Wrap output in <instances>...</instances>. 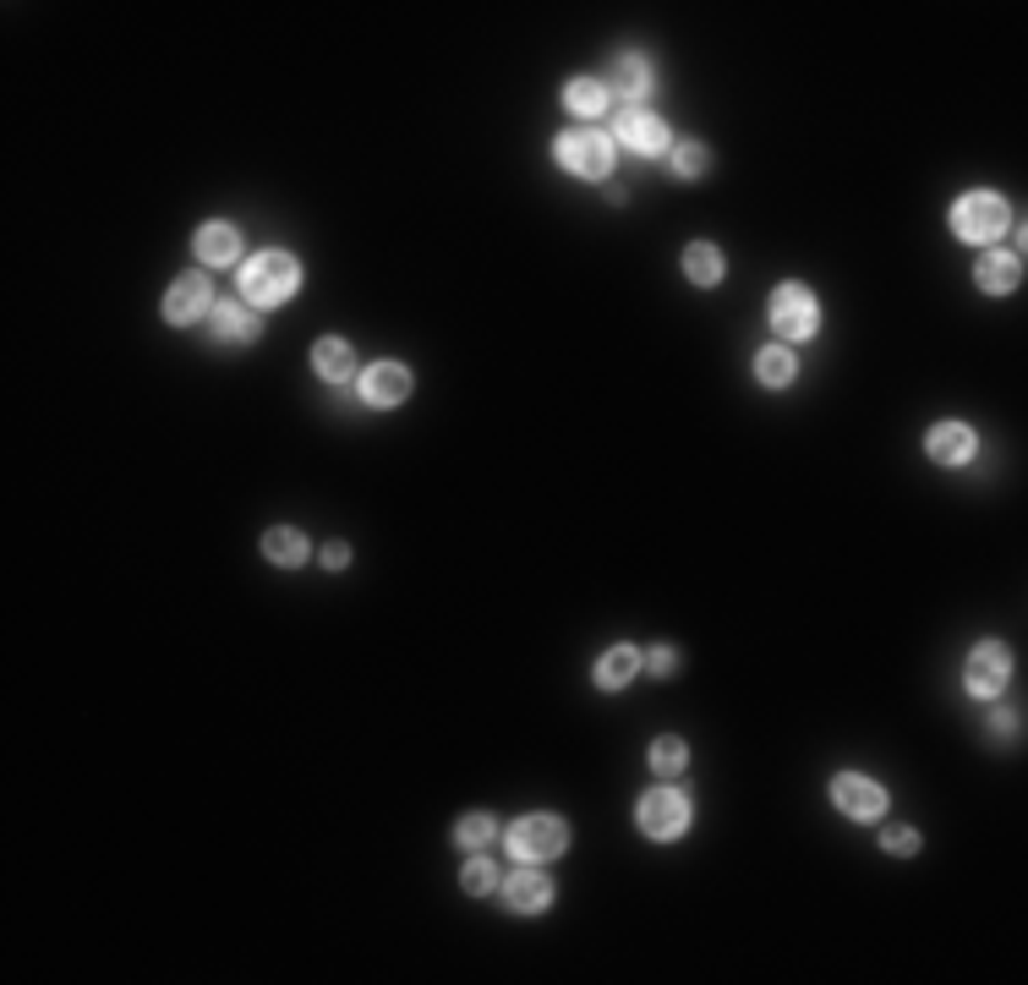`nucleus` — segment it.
<instances>
[{
	"label": "nucleus",
	"mask_w": 1028,
	"mask_h": 985,
	"mask_svg": "<svg viewBox=\"0 0 1028 985\" xmlns=\"http://www.w3.org/2000/svg\"><path fill=\"white\" fill-rule=\"evenodd\" d=\"M504 898H510V909H520V915H542L553 904V881L542 870H514L510 881H504Z\"/></svg>",
	"instance_id": "f8f14e48"
},
{
	"label": "nucleus",
	"mask_w": 1028,
	"mask_h": 985,
	"mask_svg": "<svg viewBox=\"0 0 1028 985\" xmlns=\"http://www.w3.org/2000/svg\"><path fill=\"white\" fill-rule=\"evenodd\" d=\"M1007 203L996 193H968L958 197V208H952V230L963 236V242H996L1001 230H1007Z\"/></svg>",
	"instance_id": "7ed1b4c3"
},
{
	"label": "nucleus",
	"mask_w": 1028,
	"mask_h": 985,
	"mask_svg": "<svg viewBox=\"0 0 1028 985\" xmlns=\"http://www.w3.org/2000/svg\"><path fill=\"white\" fill-rule=\"evenodd\" d=\"M219 334H225V339H253L257 318L247 313V302H225V307H219Z\"/></svg>",
	"instance_id": "5701e85b"
},
{
	"label": "nucleus",
	"mask_w": 1028,
	"mask_h": 985,
	"mask_svg": "<svg viewBox=\"0 0 1028 985\" xmlns=\"http://www.w3.org/2000/svg\"><path fill=\"white\" fill-rule=\"evenodd\" d=\"M684 274H690L695 285H716V279H722V253H716V247H706V242L684 247Z\"/></svg>",
	"instance_id": "4be33fe9"
},
{
	"label": "nucleus",
	"mask_w": 1028,
	"mask_h": 985,
	"mask_svg": "<svg viewBox=\"0 0 1028 985\" xmlns=\"http://www.w3.org/2000/svg\"><path fill=\"white\" fill-rule=\"evenodd\" d=\"M559 165L585 176V181H602L613 170V142L602 131H564L559 137Z\"/></svg>",
	"instance_id": "39448f33"
},
{
	"label": "nucleus",
	"mask_w": 1028,
	"mask_h": 985,
	"mask_svg": "<svg viewBox=\"0 0 1028 985\" xmlns=\"http://www.w3.org/2000/svg\"><path fill=\"white\" fill-rule=\"evenodd\" d=\"M684 761H690V756H684V739H673V733H668V739H656V745H651V767H656L662 778H679V772H684Z\"/></svg>",
	"instance_id": "b1692460"
},
{
	"label": "nucleus",
	"mask_w": 1028,
	"mask_h": 985,
	"mask_svg": "<svg viewBox=\"0 0 1028 985\" xmlns=\"http://www.w3.org/2000/svg\"><path fill=\"white\" fill-rule=\"evenodd\" d=\"M1024 279V258L1018 253H985L979 258V290H1012Z\"/></svg>",
	"instance_id": "f3484780"
},
{
	"label": "nucleus",
	"mask_w": 1028,
	"mask_h": 985,
	"mask_svg": "<svg viewBox=\"0 0 1028 985\" xmlns=\"http://www.w3.org/2000/svg\"><path fill=\"white\" fill-rule=\"evenodd\" d=\"M564 844H570V827L559 821V816H520L510 827V849L520 854V859H553V854H564Z\"/></svg>",
	"instance_id": "423d86ee"
},
{
	"label": "nucleus",
	"mask_w": 1028,
	"mask_h": 985,
	"mask_svg": "<svg viewBox=\"0 0 1028 985\" xmlns=\"http://www.w3.org/2000/svg\"><path fill=\"white\" fill-rule=\"evenodd\" d=\"M323 564H328V570H345V564H350V548H339V542L323 548Z\"/></svg>",
	"instance_id": "c756f323"
},
{
	"label": "nucleus",
	"mask_w": 1028,
	"mask_h": 985,
	"mask_svg": "<svg viewBox=\"0 0 1028 985\" xmlns=\"http://www.w3.org/2000/svg\"><path fill=\"white\" fill-rule=\"evenodd\" d=\"M619 142L651 159V154L668 148V127H662V116H651V110H619Z\"/></svg>",
	"instance_id": "1a4fd4ad"
},
{
	"label": "nucleus",
	"mask_w": 1028,
	"mask_h": 985,
	"mask_svg": "<svg viewBox=\"0 0 1028 985\" xmlns=\"http://www.w3.org/2000/svg\"><path fill=\"white\" fill-rule=\"evenodd\" d=\"M771 328H777L782 339H810V334L821 328V313H816L810 285H777V296H771Z\"/></svg>",
	"instance_id": "20e7f679"
},
{
	"label": "nucleus",
	"mask_w": 1028,
	"mask_h": 985,
	"mask_svg": "<svg viewBox=\"0 0 1028 985\" xmlns=\"http://www.w3.org/2000/svg\"><path fill=\"white\" fill-rule=\"evenodd\" d=\"M411 394V373L399 367V362H373L367 373H362V400L367 405H399Z\"/></svg>",
	"instance_id": "9b49d317"
},
{
	"label": "nucleus",
	"mask_w": 1028,
	"mask_h": 985,
	"mask_svg": "<svg viewBox=\"0 0 1028 985\" xmlns=\"http://www.w3.org/2000/svg\"><path fill=\"white\" fill-rule=\"evenodd\" d=\"M635 821H641L645 838L673 844L679 833H690V799H684L679 788H651L641 805H635Z\"/></svg>",
	"instance_id": "f03ea898"
},
{
	"label": "nucleus",
	"mask_w": 1028,
	"mask_h": 985,
	"mask_svg": "<svg viewBox=\"0 0 1028 985\" xmlns=\"http://www.w3.org/2000/svg\"><path fill=\"white\" fill-rule=\"evenodd\" d=\"M755 378H761V384H771V390L793 384V351H782V345H767V351L755 356Z\"/></svg>",
	"instance_id": "412c9836"
},
{
	"label": "nucleus",
	"mask_w": 1028,
	"mask_h": 985,
	"mask_svg": "<svg viewBox=\"0 0 1028 985\" xmlns=\"http://www.w3.org/2000/svg\"><path fill=\"white\" fill-rule=\"evenodd\" d=\"M197 258L202 263H236L241 258V230H236V225H219V219L202 225V230H197Z\"/></svg>",
	"instance_id": "4468645a"
},
{
	"label": "nucleus",
	"mask_w": 1028,
	"mask_h": 985,
	"mask_svg": "<svg viewBox=\"0 0 1028 985\" xmlns=\"http://www.w3.org/2000/svg\"><path fill=\"white\" fill-rule=\"evenodd\" d=\"M263 553H268L274 564L296 570V564H307V536H302V531H290V525H274V531L263 536Z\"/></svg>",
	"instance_id": "6ab92c4d"
},
{
	"label": "nucleus",
	"mask_w": 1028,
	"mask_h": 985,
	"mask_svg": "<svg viewBox=\"0 0 1028 985\" xmlns=\"http://www.w3.org/2000/svg\"><path fill=\"white\" fill-rule=\"evenodd\" d=\"M296 285H302V268H296V258H285V253H257V258L247 263V274H241V296H247L253 307H279V302H290Z\"/></svg>",
	"instance_id": "f257e3e1"
},
{
	"label": "nucleus",
	"mask_w": 1028,
	"mask_h": 985,
	"mask_svg": "<svg viewBox=\"0 0 1028 985\" xmlns=\"http://www.w3.org/2000/svg\"><path fill=\"white\" fill-rule=\"evenodd\" d=\"M832 799L842 816H853V821H870V816H881L887 810V794H881V784H870V778H859V772H842L832 784Z\"/></svg>",
	"instance_id": "0eeeda50"
},
{
	"label": "nucleus",
	"mask_w": 1028,
	"mask_h": 985,
	"mask_svg": "<svg viewBox=\"0 0 1028 985\" xmlns=\"http://www.w3.org/2000/svg\"><path fill=\"white\" fill-rule=\"evenodd\" d=\"M487 838H493V816H482V810L476 816H459V827H454V844L459 849H482Z\"/></svg>",
	"instance_id": "393cba45"
},
{
	"label": "nucleus",
	"mask_w": 1028,
	"mask_h": 985,
	"mask_svg": "<svg viewBox=\"0 0 1028 985\" xmlns=\"http://www.w3.org/2000/svg\"><path fill=\"white\" fill-rule=\"evenodd\" d=\"M313 367H318V378H328V384H345L356 373V356H350L345 339H318L313 345Z\"/></svg>",
	"instance_id": "dca6fc26"
},
{
	"label": "nucleus",
	"mask_w": 1028,
	"mask_h": 985,
	"mask_svg": "<svg viewBox=\"0 0 1028 985\" xmlns=\"http://www.w3.org/2000/svg\"><path fill=\"white\" fill-rule=\"evenodd\" d=\"M645 662H651V673H673V662H679V657H673V647H656Z\"/></svg>",
	"instance_id": "c85d7f7f"
},
{
	"label": "nucleus",
	"mask_w": 1028,
	"mask_h": 985,
	"mask_svg": "<svg viewBox=\"0 0 1028 985\" xmlns=\"http://www.w3.org/2000/svg\"><path fill=\"white\" fill-rule=\"evenodd\" d=\"M706 165H711V154H706V142H679L673 148V170L690 181V176H706Z\"/></svg>",
	"instance_id": "a878e982"
},
{
	"label": "nucleus",
	"mask_w": 1028,
	"mask_h": 985,
	"mask_svg": "<svg viewBox=\"0 0 1028 985\" xmlns=\"http://www.w3.org/2000/svg\"><path fill=\"white\" fill-rule=\"evenodd\" d=\"M645 88H651V66H645V56H619V61H613V77H607V93H619V99H645Z\"/></svg>",
	"instance_id": "2eb2a0df"
},
{
	"label": "nucleus",
	"mask_w": 1028,
	"mask_h": 985,
	"mask_svg": "<svg viewBox=\"0 0 1028 985\" xmlns=\"http://www.w3.org/2000/svg\"><path fill=\"white\" fill-rule=\"evenodd\" d=\"M887 849H892V854H913V849H919V833H913V827H887Z\"/></svg>",
	"instance_id": "cd10ccee"
},
{
	"label": "nucleus",
	"mask_w": 1028,
	"mask_h": 985,
	"mask_svg": "<svg viewBox=\"0 0 1028 985\" xmlns=\"http://www.w3.org/2000/svg\"><path fill=\"white\" fill-rule=\"evenodd\" d=\"M930 460H941V465H963V460H973V427H968V422H941V427H930Z\"/></svg>",
	"instance_id": "ddd939ff"
},
{
	"label": "nucleus",
	"mask_w": 1028,
	"mask_h": 985,
	"mask_svg": "<svg viewBox=\"0 0 1028 985\" xmlns=\"http://www.w3.org/2000/svg\"><path fill=\"white\" fill-rule=\"evenodd\" d=\"M1001 684H1007V647H996V641L973 647V657H968V690L990 701Z\"/></svg>",
	"instance_id": "9d476101"
},
{
	"label": "nucleus",
	"mask_w": 1028,
	"mask_h": 985,
	"mask_svg": "<svg viewBox=\"0 0 1028 985\" xmlns=\"http://www.w3.org/2000/svg\"><path fill=\"white\" fill-rule=\"evenodd\" d=\"M208 302H214L208 279H202V274H187V279H176V285L165 290V318H170V324H197V318H208Z\"/></svg>",
	"instance_id": "6e6552de"
},
{
	"label": "nucleus",
	"mask_w": 1028,
	"mask_h": 985,
	"mask_svg": "<svg viewBox=\"0 0 1028 985\" xmlns=\"http://www.w3.org/2000/svg\"><path fill=\"white\" fill-rule=\"evenodd\" d=\"M607 105H613L607 82H596V77H575V82H570V110H575V116H602Z\"/></svg>",
	"instance_id": "aec40b11"
},
{
	"label": "nucleus",
	"mask_w": 1028,
	"mask_h": 985,
	"mask_svg": "<svg viewBox=\"0 0 1028 985\" xmlns=\"http://www.w3.org/2000/svg\"><path fill=\"white\" fill-rule=\"evenodd\" d=\"M635 673H641V652H635V647H613V652L596 662V684H602V690H624Z\"/></svg>",
	"instance_id": "a211bd4d"
},
{
	"label": "nucleus",
	"mask_w": 1028,
	"mask_h": 985,
	"mask_svg": "<svg viewBox=\"0 0 1028 985\" xmlns=\"http://www.w3.org/2000/svg\"><path fill=\"white\" fill-rule=\"evenodd\" d=\"M459 887H465V893H493V887H498V870H493L487 859H471L465 876H459Z\"/></svg>",
	"instance_id": "bb28decb"
}]
</instances>
